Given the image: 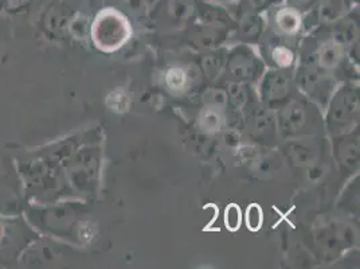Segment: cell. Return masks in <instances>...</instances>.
Wrapping results in <instances>:
<instances>
[{"label": "cell", "instance_id": "obj_1", "mask_svg": "<svg viewBox=\"0 0 360 269\" xmlns=\"http://www.w3.org/2000/svg\"><path fill=\"white\" fill-rule=\"evenodd\" d=\"M274 119L277 131L284 139H304L316 134L321 127V118L312 103L305 96H293L288 103L278 108Z\"/></svg>", "mask_w": 360, "mask_h": 269}, {"label": "cell", "instance_id": "obj_2", "mask_svg": "<svg viewBox=\"0 0 360 269\" xmlns=\"http://www.w3.org/2000/svg\"><path fill=\"white\" fill-rule=\"evenodd\" d=\"M359 119V90L352 85L335 89L327 104L324 123L333 136L349 132Z\"/></svg>", "mask_w": 360, "mask_h": 269}, {"label": "cell", "instance_id": "obj_3", "mask_svg": "<svg viewBox=\"0 0 360 269\" xmlns=\"http://www.w3.org/2000/svg\"><path fill=\"white\" fill-rule=\"evenodd\" d=\"M293 82L307 99L320 106H327L336 89V82L330 73L308 62H301L293 75Z\"/></svg>", "mask_w": 360, "mask_h": 269}, {"label": "cell", "instance_id": "obj_4", "mask_svg": "<svg viewBox=\"0 0 360 269\" xmlns=\"http://www.w3.org/2000/svg\"><path fill=\"white\" fill-rule=\"evenodd\" d=\"M131 35V26L125 16L116 10H104L93 23V39L103 50H117Z\"/></svg>", "mask_w": 360, "mask_h": 269}, {"label": "cell", "instance_id": "obj_5", "mask_svg": "<svg viewBox=\"0 0 360 269\" xmlns=\"http://www.w3.org/2000/svg\"><path fill=\"white\" fill-rule=\"evenodd\" d=\"M264 61L261 56L255 53L252 46L242 44L226 53L224 70L233 81L245 84L255 82L264 75Z\"/></svg>", "mask_w": 360, "mask_h": 269}, {"label": "cell", "instance_id": "obj_6", "mask_svg": "<svg viewBox=\"0 0 360 269\" xmlns=\"http://www.w3.org/2000/svg\"><path fill=\"white\" fill-rule=\"evenodd\" d=\"M259 81V101L269 111H277L295 96L290 72L270 68L261 75Z\"/></svg>", "mask_w": 360, "mask_h": 269}, {"label": "cell", "instance_id": "obj_7", "mask_svg": "<svg viewBox=\"0 0 360 269\" xmlns=\"http://www.w3.org/2000/svg\"><path fill=\"white\" fill-rule=\"evenodd\" d=\"M150 19L162 27H188L196 22L195 0H158L150 10Z\"/></svg>", "mask_w": 360, "mask_h": 269}, {"label": "cell", "instance_id": "obj_8", "mask_svg": "<svg viewBox=\"0 0 360 269\" xmlns=\"http://www.w3.org/2000/svg\"><path fill=\"white\" fill-rule=\"evenodd\" d=\"M262 44H259V54L271 69H280L290 72L296 65V51L293 41L277 37L265 30L262 35Z\"/></svg>", "mask_w": 360, "mask_h": 269}, {"label": "cell", "instance_id": "obj_9", "mask_svg": "<svg viewBox=\"0 0 360 269\" xmlns=\"http://www.w3.org/2000/svg\"><path fill=\"white\" fill-rule=\"evenodd\" d=\"M266 11L269 14V26L266 31L290 41L299 38L301 31L305 27L302 13L286 6L285 3L273 6Z\"/></svg>", "mask_w": 360, "mask_h": 269}, {"label": "cell", "instance_id": "obj_10", "mask_svg": "<svg viewBox=\"0 0 360 269\" xmlns=\"http://www.w3.org/2000/svg\"><path fill=\"white\" fill-rule=\"evenodd\" d=\"M236 19V37L242 44L253 45L258 44L266 30V23L262 13L257 11L240 0L238 10L234 15Z\"/></svg>", "mask_w": 360, "mask_h": 269}, {"label": "cell", "instance_id": "obj_11", "mask_svg": "<svg viewBox=\"0 0 360 269\" xmlns=\"http://www.w3.org/2000/svg\"><path fill=\"white\" fill-rule=\"evenodd\" d=\"M229 34L230 31L222 27L194 22L183 31V41L194 50L209 51L222 47L229 38Z\"/></svg>", "mask_w": 360, "mask_h": 269}, {"label": "cell", "instance_id": "obj_12", "mask_svg": "<svg viewBox=\"0 0 360 269\" xmlns=\"http://www.w3.org/2000/svg\"><path fill=\"white\" fill-rule=\"evenodd\" d=\"M243 112H245V128L249 137H252L255 142L261 144L273 142L277 132V125H276V119L270 113L269 109L262 104L253 105V106L249 104Z\"/></svg>", "mask_w": 360, "mask_h": 269}, {"label": "cell", "instance_id": "obj_13", "mask_svg": "<svg viewBox=\"0 0 360 269\" xmlns=\"http://www.w3.org/2000/svg\"><path fill=\"white\" fill-rule=\"evenodd\" d=\"M321 38L323 39L317 41L314 50L307 56V60H302V62L314 63L317 68L330 73L338 70L347 61V49L333 41L330 35Z\"/></svg>", "mask_w": 360, "mask_h": 269}, {"label": "cell", "instance_id": "obj_14", "mask_svg": "<svg viewBox=\"0 0 360 269\" xmlns=\"http://www.w3.org/2000/svg\"><path fill=\"white\" fill-rule=\"evenodd\" d=\"M195 3L196 20L200 23L222 27L229 31L236 29L234 15H231L229 10L219 3L211 0H195Z\"/></svg>", "mask_w": 360, "mask_h": 269}, {"label": "cell", "instance_id": "obj_15", "mask_svg": "<svg viewBox=\"0 0 360 269\" xmlns=\"http://www.w3.org/2000/svg\"><path fill=\"white\" fill-rule=\"evenodd\" d=\"M335 159L345 171H356L359 167V136L356 132L335 136Z\"/></svg>", "mask_w": 360, "mask_h": 269}, {"label": "cell", "instance_id": "obj_16", "mask_svg": "<svg viewBox=\"0 0 360 269\" xmlns=\"http://www.w3.org/2000/svg\"><path fill=\"white\" fill-rule=\"evenodd\" d=\"M199 75H202V73L198 65L196 66L195 65H191V66L175 65L167 69L165 72V87L176 94H184L195 85V78H199Z\"/></svg>", "mask_w": 360, "mask_h": 269}, {"label": "cell", "instance_id": "obj_17", "mask_svg": "<svg viewBox=\"0 0 360 269\" xmlns=\"http://www.w3.org/2000/svg\"><path fill=\"white\" fill-rule=\"evenodd\" d=\"M349 4L351 0H319L309 14L314 16L317 27L327 26L347 15Z\"/></svg>", "mask_w": 360, "mask_h": 269}, {"label": "cell", "instance_id": "obj_18", "mask_svg": "<svg viewBox=\"0 0 360 269\" xmlns=\"http://www.w3.org/2000/svg\"><path fill=\"white\" fill-rule=\"evenodd\" d=\"M226 51L219 47L215 50L203 51L199 57V70L207 81H215L225 68Z\"/></svg>", "mask_w": 360, "mask_h": 269}, {"label": "cell", "instance_id": "obj_19", "mask_svg": "<svg viewBox=\"0 0 360 269\" xmlns=\"http://www.w3.org/2000/svg\"><path fill=\"white\" fill-rule=\"evenodd\" d=\"M196 124L206 134H219L225 125V111L205 105L198 115Z\"/></svg>", "mask_w": 360, "mask_h": 269}, {"label": "cell", "instance_id": "obj_20", "mask_svg": "<svg viewBox=\"0 0 360 269\" xmlns=\"http://www.w3.org/2000/svg\"><path fill=\"white\" fill-rule=\"evenodd\" d=\"M249 84L238 82V81H230L227 84V100L229 106H231L237 112H243L248 105L250 104V93H249Z\"/></svg>", "mask_w": 360, "mask_h": 269}, {"label": "cell", "instance_id": "obj_21", "mask_svg": "<svg viewBox=\"0 0 360 269\" xmlns=\"http://www.w3.org/2000/svg\"><path fill=\"white\" fill-rule=\"evenodd\" d=\"M203 103L207 106H212L221 111H226L229 108L227 92L221 87H212L205 90L203 93Z\"/></svg>", "mask_w": 360, "mask_h": 269}, {"label": "cell", "instance_id": "obj_22", "mask_svg": "<svg viewBox=\"0 0 360 269\" xmlns=\"http://www.w3.org/2000/svg\"><path fill=\"white\" fill-rule=\"evenodd\" d=\"M345 230H340L338 226L336 227L335 226L328 227L324 237L320 239V245L323 246V251H326V252H335V251L339 252V249H340V246L343 245V241H345L342 237Z\"/></svg>", "mask_w": 360, "mask_h": 269}, {"label": "cell", "instance_id": "obj_23", "mask_svg": "<svg viewBox=\"0 0 360 269\" xmlns=\"http://www.w3.org/2000/svg\"><path fill=\"white\" fill-rule=\"evenodd\" d=\"M242 221V215H240V209L237 205H230L226 208L225 211V225L226 227L231 232L238 230Z\"/></svg>", "mask_w": 360, "mask_h": 269}, {"label": "cell", "instance_id": "obj_24", "mask_svg": "<svg viewBox=\"0 0 360 269\" xmlns=\"http://www.w3.org/2000/svg\"><path fill=\"white\" fill-rule=\"evenodd\" d=\"M246 224L253 232H257L262 225V209L258 205H250L246 211Z\"/></svg>", "mask_w": 360, "mask_h": 269}, {"label": "cell", "instance_id": "obj_25", "mask_svg": "<svg viewBox=\"0 0 360 269\" xmlns=\"http://www.w3.org/2000/svg\"><path fill=\"white\" fill-rule=\"evenodd\" d=\"M283 1L285 3L286 6L293 7L297 11L305 14V13H309L315 7V4L319 0H283Z\"/></svg>", "mask_w": 360, "mask_h": 269}, {"label": "cell", "instance_id": "obj_26", "mask_svg": "<svg viewBox=\"0 0 360 269\" xmlns=\"http://www.w3.org/2000/svg\"><path fill=\"white\" fill-rule=\"evenodd\" d=\"M211 1H215V3H231L234 0H211Z\"/></svg>", "mask_w": 360, "mask_h": 269}]
</instances>
